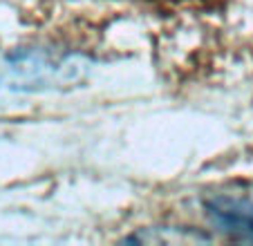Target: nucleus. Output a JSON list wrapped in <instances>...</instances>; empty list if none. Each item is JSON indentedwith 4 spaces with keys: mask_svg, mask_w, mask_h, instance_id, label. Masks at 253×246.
<instances>
[{
    "mask_svg": "<svg viewBox=\"0 0 253 246\" xmlns=\"http://www.w3.org/2000/svg\"><path fill=\"white\" fill-rule=\"evenodd\" d=\"M90 74L81 54L52 47L0 49V92H61L77 87Z\"/></svg>",
    "mask_w": 253,
    "mask_h": 246,
    "instance_id": "obj_1",
    "label": "nucleus"
},
{
    "mask_svg": "<svg viewBox=\"0 0 253 246\" xmlns=\"http://www.w3.org/2000/svg\"><path fill=\"white\" fill-rule=\"evenodd\" d=\"M211 222L222 231L253 240V193H220L206 202Z\"/></svg>",
    "mask_w": 253,
    "mask_h": 246,
    "instance_id": "obj_2",
    "label": "nucleus"
}]
</instances>
